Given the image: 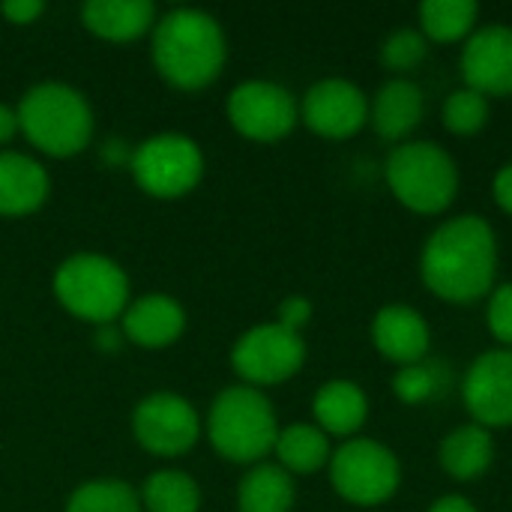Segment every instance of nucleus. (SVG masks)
I'll return each instance as SVG.
<instances>
[{"label": "nucleus", "instance_id": "1", "mask_svg": "<svg viewBox=\"0 0 512 512\" xmlns=\"http://www.w3.org/2000/svg\"><path fill=\"white\" fill-rule=\"evenodd\" d=\"M498 273V237L483 216H456L432 231L420 255L426 288L447 303L486 297Z\"/></svg>", "mask_w": 512, "mask_h": 512}, {"label": "nucleus", "instance_id": "2", "mask_svg": "<svg viewBox=\"0 0 512 512\" xmlns=\"http://www.w3.org/2000/svg\"><path fill=\"white\" fill-rule=\"evenodd\" d=\"M228 60L222 24L204 9H171L153 27L156 72L177 90L210 87Z\"/></svg>", "mask_w": 512, "mask_h": 512}, {"label": "nucleus", "instance_id": "3", "mask_svg": "<svg viewBox=\"0 0 512 512\" xmlns=\"http://www.w3.org/2000/svg\"><path fill=\"white\" fill-rule=\"evenodd\" d=\"M24 138L54 159L81 153L93 138V108L87 96L63 81H42L18 102Z\"/></svg>", "mask_w": 512, "mask_h": 512}, {"label": "nucleus", "instance_id": "4", "mask_svg": "<svg viewBox=\"0 0 512 512\" xmlns=\"http://www.w3.org/2000/svg\"><path fill=\"white\" fill-rule=\"evenodd\" d=\"M207 438L213 450L237 465H258L273 453L279 423L264 390L237 384L222 390L207 414Z\"/></svg>", "mask_w": 512, "mask_h": 512}, {"label": "nucleus", "instance_id": "5", "mask_svg": "<svg viewBox=\"0 0 512 512\" xmlns=\"http://www.w3.org/2000/svg\"><path fill=\"white\" fill-rule=\"evenodd\" d=\"M54 297L72 318L108 327L129 306V276L105 255L78 252L57 267Z\"/></svg>", "mask_w": 512, "mask_h": 512}, {"label": "nucleus", "instance_id": "6", "mask_svg": "<svg viewBox=\"0 0 512 512\" xmlns=\"http://www.w3.org/2000/svg\"><path fill=\"white\" fill-rule=\"evenodd\" d=\"M390 192L420 216L444 213L459 192V168L453 156L432 141L399 144L384 165Z\"/></svg>", "mask_w": 512, "mask_h": 512}, {"label": "nucleus", "instance_id": "7", "mask_svg": "<svg viewBox=\"0 0 512 512\" xmlns=\"http://www.w3.org/2000/svg\"><path fill=\"white\" fill-rule=\"evenodd\" d=\"M132 177L150 198H183L204 177V153L195 138L180 132H159L141 141L129 159Z\"/></svg>", "mask_w": 512, "mask_h": 512}, {"label": "nucleus", "instance_id": "8", "mask_svg": "<svg viewBox=\"0 0 512 512\" xmlns=\"http://www.w3.org/2000/svg\"><path fill=\"white\" fill-rule=\"evenodd\" d=\"M330 483L339 498L357 507L387 504L399 483L402 468L390 447L372 438H348L330 456Z\"/></svg>", "mask_w": 512, "mask_h": 512}, {"label": "nucleus", "instance_id": "9", "mask_svg": "<svg viewBox=\"0 0 512 512\" xmlns=\"http://www.w3.org/2000/svg\"><path fill=\"white\" fill-rule=\"evenodd\" d=\"M306 363V342L300 333L285 330L282 324H258L246 330L231 348V366L243 384L261 390L276 387L294 378Z\"/></svg>", "mask_w": 512, "mask_h": 512}, {"label": "nucleus", "instance_id": "10", "mask_svg": "<svg viewBox=\"0 0 512 512\" xmlns=\"http://www.w3.org/2000/svg\"><path fill=\"white\" fill-rule=\"evenodd\" d=\"M231 126L258 144H276L288 138L300 120V105L276 81H243L228 96Z\"/></svg>", "mask_w": 512, "mask_h": 512}, {"label": "nucleus", "instance_id": "11", "mask_svg": "<svg viewBox=\"0 0 512 512\" xmlns=\"http://www.w3.org/2000/svg\"><path fill=\"white\" fill-rule=\"evenodd\" d=\"M135 441L159 459L189 453L201 438V420L195 408L177 393H153L135 405L132 414Z\"/></svg>", "mask_w": 512, "mask_h": 512}, {"label": "nucleus", "instance_id": "12", "mask_svg": "<svg viewBox=\"0 0 512 512\" xmlns=\"http://www.w3.org/2000/svg\"><path fill=\"white\" fill-rule=\"evenodd\" d=\"M300 120L321 138H351L369 123L366 93L345 78H324L312 84L300 102Z\"/></svg>", "mask_w": 512, "mask_h": 512}, {"label": "nucleus", "instance_id": "13", "mask_svg": "<svg viewBox=\"0 0 512 512\" xmlns=\"http://www.w3.org/2000/svg\"><path fill=\"white\" fill-rule=\"evenodd\" d=\"M462 399L477 426H512V348H495L474 360L462 384Z\"/></svg>", "mask_w": 512, "mask_h": 512}, {"label": "nucleus", "instance_id": "14", "mask_svg": "<svg viewBox=\"0 0 512 512\" xmlns=\"http://www.w3.org/2000/svg\"><path fill=\"white\" fill-rule=\"evenodd\" d=\"M465 87L489 96H512V27L489 24L468 36L462 48Z\"/></svg>", "mask_w": 512, "mask_h": 512}, {"label": "nucleus", "instance_id": "15", "mask_svg": "<svg viewBox=\"0 0 512 512\" xmlns=\"http://www.w3.org/2000/svg\"><path fill=\"white\" fill-rule=\"evenodd\" d=\"M372 342L384 360L396 366H411V363L426 360L432 333H429L426 318L417 309L405 303H390L372 321Z\"/></svg>", "mask_w": 512, "mask_h": 512}, {"label": "nucleus", "instance_id": "16", "mask_svg": "<svg viewBox=\"0 0 512 512\" xmlns=\"http://www.w3.org/2000/svg\"><path fill=\"white\" fill-rule=\"evenodd\" d=\"M120 321H123V336L132 345L150 351L174 345L186 330V312L168 294H147L129 303Z\"/></svg>", "mask_w": 512, "mask_h": 512}, {"label": "nucleus", "instance_id": "17", "mask_svg": "<svg viewBox=\"0 0 512 512\" xmlns=\"http://www.w3.org/2000/svg\"><path fill=\"white\" fill-rule=\"evenodd\" d=\"M48 192L51 177L33 156L0 150V216H30L48 201Z\"/></svg>", "mask_w": 512, "mask_h": 512}, {"label": "nucleus", "instance_id": "18", "mask_svg": "<svg viewBox=\"0 0 512 512\" xmlns=\"http://www.w3.org/2000/svg\"><path fill=\"white\" fill-rule=\"evenodd\" d=\"M426 114L423 90L408 78H390L369 105V120L384 141L408 138Z\"/></svg>", "mask_w": 512, "mask_h": 512}, {"label": "nucleus", "instance_id": "19", "mask_svg": "<svg viewBox=\"0 0 512 512\" xmlns=\"http://www.w3.org/2000/svg\"><path fill=\"white\" fill-rule=\"evenodd\" d=\"M81 21L105 42H135L156 27V6L150 0H87Z\"/></svg>", "mask_w": 512, "mask_h": 512}, {"label": "nucleus", "instance_id": "20", "mask_svg": "<svg viewBox=\"0 0 512 512\" xmlns=\"http://www.w3.org/2000/svg\"><path fill=\"white\" fill-rule=\"evenodd\" d=\"M312 414L327 438H354L369 417V399L360 384L336 378L315 393Z\"/></svg>", "mask_w": 512, "mask_h": 512}, {"label": "nucleus", "instance_id": "21", "mask_svg": "<svg viewBox=\"0 0 512 512\" xmlns=\"http://www.w3.org/2000/svg\"><path fill=\"white\" fill-rule=\"evenodd\" d=\"M438 462L459 483L480 480L492 468V462H495L492 432L483 429V426H477V423L453 429L441 441V447H438Z\"/></svg>", "mask_w": 512, "mask_h": 512}, {"label": "nucleus", "instance_id": "22", "mask_svg": "<svg viewBox=\"0 0 512 512\" xmlns=\"http://www.w3.org/2000/svg\"><path fill=\"white\" fill-rule=\"evenodd\" d=\"M294 480L285 468L258 462L240 480L237 510L240 512H291L294 507Z\"/></svg>", "mask_w": 512, "mask_h": 512}, {"label": "nucleus", "instance_id": "23", "mask_svg": "<svg viewBox=\"0 0 512 512\" xmlns=\"http://www.w3.org/2000/svg\"><path fill=\"white\" fill-rule=\"evenodd\" d=\"M276 465L285 468L291 477L294 474H315L324 465H330V438L315 426V423H291L285 429H279L276 438Z\"/></svg>", "mask_w": 512, "mask_h": 512}, {"label": "nucleus", "instance_id": "24", "mask_svg": "<svg viewBox=\"0 0 512 512\" xmlns=\"http://www.w3.org/2000/svg\"><path fill=\"white\" fill-rule=\"evenodd\" d=\"M480 6L474 0H426L420 3V33L435 42H459L474 33Z\"/></svg>", "mask_w": 512, "mask_h": 512}, {"label": "nucleus", "instance_id": "25", "mask_svg": "<svg viewBox=\"0 0 512 512\" xmlns=\"http://www.w3.org/2000/svg\"><path fill=\"white\" fill-rule=\"evenodd\" d=\"M141 507L147 512H198L201 489L186 471H156L141 489Z\"/></svg>", "mask_w": 512, "mask_h": 512}, {"label": "nucleus", "instance_id": "26", "mask_svg": "<svg viewBox=\"0 0 512 512\" xmlns=\"http://www.w3.org/2000/svg\"><path fill=\"white\" fill-rule=\"evenodd\" d=\"M141 495L123 480H90L78 486L63 512H141Z\"/></svg>", "mask_w": 512, "mask_h": 512}, {"label": "nucleus", "instance_id": "27", "mask_svg": "<svg viewBox=\"0 0 512 512\" xmlns=\"http://www.w3.org/2000/svg\"><path fill=\"white\" fill-rule=\"evenodd\" d=\"M489 123V99L471 87L453 90L444 102V126L453 135H477Z\"/></svg>", "mask_w": 512, "mask_h": 512}, {"label": "nucleus", "instance_id": "28", "mask_svg": "<svg viewBox=\"0 0 512 512\" xmlns=\"http://www.w3.org/2000/svg\"><path fill=\"white\" fill-rule=\"evenodd\" d=\"M426 54H429V39L414 27L393 30L381 45V60L393 72H411L426 60Z\"/></svg>", "mask_w": 512, "mask_h": 512}, {"label": "nucleus", "instance_id": "29", "mask_svg": "<svg viewBox=\"0 0 512 512\" xmlns=\"http://www.w3.org/2000/svg\"><path fill=\"white\" fill-rule=\"evenodd\" d=\"M441 390V378H438V366L420 360L411 366H399V372L393 375V393L405 402V405H423L429 402L435 393Z\"/></svg>", "mask_w": 512, "mask_h": 512}, {"label": "nucleus", "instance_id": "30", "mask_svg": "<svg viewBox=\"0 0 512 512\" xmlns=\"http://www.w3.org/2000/svg\"><path fill=\"white\" fill-rule=\"evenodd\" d=\"M486 324H489L492 336L504 348H512V282L492 291L489 312H486Z\"/></svg>", "mask_w": 512, "mask_h": 512}, {"label": "nucleus", "instance_id": "31", "mask_svg": "<svg viewBox=\"0 0 512 512\" xmlns=\"http://www.w3.org/2000/svg\"><path fill=\"white\" fill-rule=\"evenodd\" d=\"M312 321V303L306 297H288L279 303L276 324H282L291 333H303V327Z\"/></svg>", "mask_w": 512, "mask_h": 512}, {"label": "nucleus", "instance_id": "32", "mask_svg": "<svg viewBox=\"0 0 512 512\" xmlns=\"http://www.w3.org/2000/svg\"><path fill=\"white\" fill-rule=\"evenodd\" d=\"M45 12V3L39 0H6L0 3V15L12 24H33Z\"/></svg>", "mask_w": 512, "mask_h": 512}, {"label": "nucleus", "instance_id": "33", "mask_svg": "<svg viewBox=\"0 0 512 512\" xmlns=\"http://www.w3.org/2000/svg\"><path fill=\"white\" fill-rule=\"evenodd\" d=\"M492 192H495V201L504 213L512 216V162H507L498 174H495V183H492Z\"/></svg>", "mask_w": 512, "mask_h": 512}, {"label": "nucleus", "instance_id": "34", "mask_svg": "<svg viewBox=\"0 0 512 512\" xmlns=\"http://www.w3.org/2000/svg\"><path fill=\"white\" fill-rule=\"evenodd\" d=\"M21 132V123H18V108H9V105H0V147L9 144L15 135Z\"/></svg>", "mask_w": 512, "mask_h": 512}, {"label": "nucleus", "instance_id": "35", "mask_svg": "<svg viewBox=\"0 0 512 512\" xmlns=\"http://www.w3.org/2000/svg\"><path fill=\"white\" fill-rule=\"evenodd\" d=\"M429 512H477V507L462 495H444L429 507Z\"/></svg>", "mask_w": 512, "mask_h": 512}]
</instances>
